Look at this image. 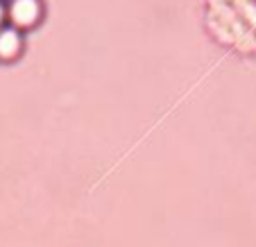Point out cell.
<instances>
[{
    "label": "cell",
    "instance_id": "cell-2",
    "mask_svg": "<svg viewBox=\"0 0 256 247\" xmlns=\"http://www.w3.org/2000/svg\"><path fill=\"white\" fill-rule=\"evenodd\" d=\"M23 52V36L16 28H0V62H16Z\"/></svg>",
    "mask_w": 256,
    "mask_h": 247
},
{
    "label": "cell",
    "instance_id": "cell-1",
    "mask_svg": "<svg viewBox=\"0 0 256 247\" xmlns=\"http://www.w3.org/2000/svg\"><path fill=\"white\" fill-rule=\"evenodd\" d=\"M44 7L39 0H12L7 7V18L16 30H30L41 20Z\"/></svg>",
    "mask_w": 256,
    "mask_h": 247
},
{
    "label": "cell",
    "instance_id": "cell-3",
    "mask_svg": "<svg viewBox=\"0 0 256 247\" xmlns=\"http://www.w3.org/2000/svg\"><path fill=\"white\" fill-rule=\"evenodd\" d=\"M5 18H7V7L0 2V28H2V23H5Z\"/></svg>",
    "mask_w": 256,
    "mask_h": 247
}]
</instances>
